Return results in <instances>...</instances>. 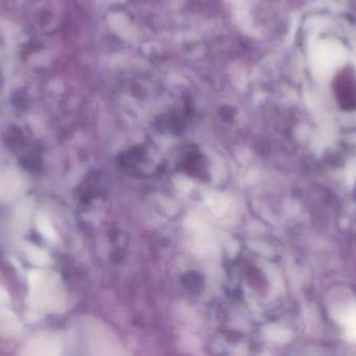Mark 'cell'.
<instances>
[{
	"mask_svg": "<svg viewBox=\"0 0 356 356\" xmlns=\"http://www.w3.org/2000/svg\"><path fill=\"white\" fill-rule=\"evenodd\" d=\"M334 91L343 110H356V79L353 71L345 69L334 79Z\"/></svg>",
	"mask_w": 356,
	"mask_h": 356,
	"instance_id": "6da1fadb",
	"label": "cell"
}]
</instances>
